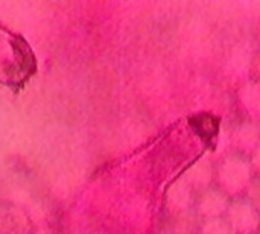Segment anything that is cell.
<instances>
[{
	"mask_svg": "<svg viewBox=\"0 0 260 234\" xmlns=\"http://www.w3.org/2000/svg\"><path fill=\"white\" fill-rule=\"evenodd\" d=\"M193 125H198V132L204 137H212L218 131L216 120L213 117H209V116L200 117L197 122H193Z\"/></svg>",
	"mask_w": 260,
	"mask_h": 234,
	"instance_id": "6da1fadb",
	"label": "cell"
}]
</instances>
